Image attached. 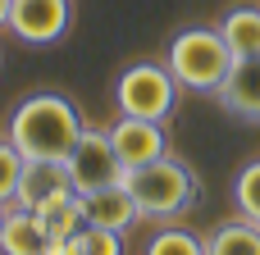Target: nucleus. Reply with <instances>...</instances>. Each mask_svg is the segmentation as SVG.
<instances>
[{"instance_id": "1", "label": "nucleus", "mask_w": 260, "mask_h": 255, "mask_svg": "<svg viewBox=\"0 0 260 255\" xmlns=\"http://www.w3.org/2000/svg\"><path fill=\"white\" fill-rule=\"evenodd\" d=\"M23 160H69V151L82 137V114L64 91H32L14 105L9 132H5Z\"/></svg>"}, {"instance_id": "2", "label": "nucleus", "mask_w": 260, "mask_h": 255, "mask_svg": "<svg viewBox=\"0 0 260 255\" xmlns=\"http://www.w3.org/2000/svg\"><path fill=\"white\" fill-rule=\"evenodd\" d=\"M165 64H169V73H174V82H178L183 91L215 96V91L224 87V78L233 73L238 59H233V50L224 46L219 27H201V23H192V27H178V32L169 37Z\"/></svg>"}, {"instance_id": "3", "label": "nucleus", "mask_w": 260, "mask_h": 255, "mask_svg": "<svg viewBox=\"0 0 260 255\" xmlns=\"http://www.w3.org/2000/svg\"><path fill=\"white\" fill-rule=\"evenodd\" d=\"M123 187L133 192L142 219H165V224L192 214V205L201 201V183L178 155H165V160H155L146 169L123 173Z\"/></svg>"}, {"instance_id": "4", "label": "nucleus", "mask_w": 260, "mask_h": 255, "mask_svg": "<svg viewBox=\"0 0 260 255\" xmlns=\"http://www.w3.org/2000/svg\"><path fill=\"white\" fill-rule=\"evenodd\" d=\"M178 91L183 87L174 82V73H169L165 59H133L114 78V105H119V114L151 119V123H165L174 114Z\"/></svg>"}, {"instance_id": "5", "label": "nucleus", "mask_w": 260, "mask_h": 255, "mask_svg": "<svg viewBox=\"0 0 260 255\" xmlns=\"http://www.w3.org/2000/svg\"><path fill=\"white\" fill-rule=\"evenodd\" d=\"M64 169H69V183H73L78 196H91V192H101V187L123 183V164H119V155H114L105 128H82V137H78V146L69 151Z\"/></svg>"}, {"instance_id": "6", "label": "nucleus", "mask_w": 260, "mask_h": 255, "mask_svg": "<svg viewBox=\"0 0 260 255\" xmlns=\"http://www.w3.org/2000/svg\"><path fill=\"white\" fill-rule=\"evenodd\" d=\"M105 137H110V146H114L123 173L146 169V164H155V160L169 155V132H165V123H151V119L119 114V119L105 128Z\"/></svg>"}, {"instance_id": "7", "label": "nucleus", "mask_w": 260, "mask_h": 255, "mask_svg": "<svg viewBox=\"0 0 260 255\" xmlns=\"http://www.w3.org/2000/svg\"><path fill=\"white\" fill-rule=\"evenodd\" d=\"M73 27V0H9V32L27 46H55Z\"/></svg>"}, {"instance_id": "8", "label": "nucleus", "mask_w": 260, "mask_h": 255, "mask_svg": "<svg viewBox=\"0 0 260 255\" xmlns=\"http://www.w3.org/2000/svg\"><path fill=\"white\" fill-rule=\"evenodd\" d=\"M219 110H229L242 123H260V55L256 59H238L233 73L224 78V87L215 91Z\"/></svg>"}, {"instance_id": "9", "label": "nucleus", "mask_w": 260, "mask_h": 255, "mask_svg": "<svg viewBox=\"0 0 260 255\" xmlns=\"http://www.w3.org/2000/svg\"><path fill=\"white\" fill-rule=\"evenodd\" d=\"M82 214H87L91 228H110V233H128V228L142 219V210H137V201H133V192H128L123 183L82 196Z\"/></svg>"}, {"instance_id": "10", "label": "nucleus", "mask_w": 260, "mask_h": 255, "mask_svg": "<svg viewBox=\"0 0 260 255\" xmlns=\"http://www.w3.org/2000/svg\"><path fill=\"white\" fill-rule=\"evenodd\" d=\"M69 187H73V183H69V169H64L59 160H27V164H23V178H18L14 205L41 210L50 196H59V192H69Z\"/></svg>"}, {"instance_id": "11", "label": "nucleus", "mask_w": 260, "mask_h": 255, "mask_svg": "<svg viewBox=\"0 0 260 255\" xmlns=\"http://www.w3.org/2000/svg\"><path fill=\"white\" fill-rule=\"evenodd\" d=\"M46 228L32 210L23 205H5V224H0V255H41L46 251Z\"/></svg>"}, {"instance_id": "12", "label": "nucleus", "mask_w": 260, "mask_h": 255, "mask_svg": "<svg viewBox=\"0 0 260 255\" xmlns=\"http://www.w3.org/2000/svg\"><path fill=\"white\" fill-rule=\"evenodd\" d=\"M224 46L233 50V59H256L260 55V5H233L219 23Z\"/></svg>"}, {"instance_id": "13", "label": "nucleus", "mask_w": 260, "mask_h": 255, "mask_svg": "<svg viewBox=\"0 0 260 255\" xmlns=\"http://www.w3.org/2000/svg\"><path fill=\"white\" fill-rule=\"evenodd\" d=\"M37 219H41V228H46V237L50 242H69L78 228H87V214H82V196L69 187V192H59V196H50L41 210H32Z\"/></svg>"}, {"instance_id": "14", "label": "nucleus", "mask_w": 260, "mask_h": 255, "mask_svg": "<svg viewBox=\"0 0 260 255\" xmlns=\"http://www.w3.org/2000/svg\"><path fill=\"white\" fill-rule=\"evenodd\" d=\"M206 255H260V224L229 219L206 233Z\"/></svg>"}, {"instance_id": "15", "label": "nucleus", "mask_w": 260, "mask_h": 255, "mask_svg": "<svg viewBox=\"0 0 260 255\" xmlns=\"http://www.w3.org/2000/svg\"><path fill=\"white\" fill-rule=\"evenodd\" d=\"M146 255H206V237H197V233L183 228V224H165V228L151 233Z\"/></svg>"}, {"instance_id": "16", "label": "nucleus", "mask_w": 260, "mask_h": 255, "mask_svg": "<svg viewBox=\"0 0 260 255\" xmlns=\"http://www.w3.org/2000/svg\"><path fill=\"white\" fill-rule=\"evenodd\" d=\"M233 210H238V219L260 224V160L238 169V178H233Z\"/></svg>"}, {"instance_id": "17", "label": "nucleus", "mask_w": 260, "mask_h": 255, "mask_svg": "<svg viewBox=\"0 0 260 255\" xmlns=\"http://www.w3.org/2000/svg\"><path fill=\"white\" fill-rule=\"evenodd\" d=\"M69 251L73 255H123V233H110V228H78L69 237Z\"/></svg>"}, {"instance_id": "18", "label": "nucleus", "mask_w": 260, "mask_h": 255, "mask_svg": "<svg viewBox=\"0 0 260 255\" xmlns=\"http://www.w3.org/2000/svg\"><path fill=\"white\" fill-rule=\"evenodd\" d=\"M23 155H18V146L9 141V137H0V205H14V196H18V178H23Z\"/></svg>"}, {"instance_id": "19", "label": "nucleus", "mask_w": 260, "mask_h": 255, "mask_svg": "<svg viewBox=\"0 0 260 255\" xmlns=\"http://www.w3.org/2000/svg\"><path fill=\"white\" fill-rule=\"evenodd\" d=\"M41 255H73V251H69V242H46V251H41Z\"/></svg>"}, {"instance_id": "20", "label": "nucleus", "mask_w": 260, "mask_h": 255, "mask_svg": "<svg viewBox=\"0 0 260 255\" xmlns=\"http://www.w3.org/2000/svg\"><path fill=\"white\" fill-rule=\"evenodd\" d=\"M0 27H9V0H0Z\"/></svg>"}, {"instance_id": "21", "label": "nucleus", "mask_w": 260, "mask_h": 255, "mask_svg": "<svg viewBox=\"0 0 260 255\" xmlns=\"http://www.w3.org/2000/svg\"><path fill=\"white\" fill-rule=\"evenodd\" d=\"M0 224H5V205H0Z\"/></svg>"}]
</instances>
